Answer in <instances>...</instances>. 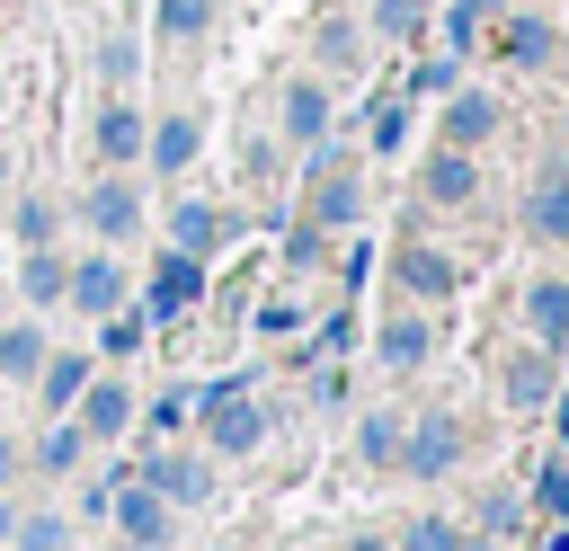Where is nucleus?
Listing matches in <instances>:
<instances>
[{
    "mask_svg": "<svg viewBox=\"0 0 569 551\" xmlns=\"http://www.w3.org/2000/svg\"><path fill=\"white\" fill-rule=\"evenodd\" d=\"M62 284H71V302H80V311H116V302H124V267H116V258H89V267H71Z\"/></svg>",
    "mask_w": 569,
    "mask_h": 551,
    "instance_id": "nucleus-1",
    "label": "nucleus"
},
{
    "mask_svg": "<svg viewBox=\"0 0 569 551\" xmlns=\"http://www.w3.org/2000/svg\"><path fill=\"white\" fill-rule=\"evenodd\" d=\"M427 196H436V204H462V196H471V160H462V151H436V160H427Z\"/></svg>",
    "mask_w": 569,
    "mask_h": 551,
    "instance_id": "nucleus-2",
    "label": "nucleus"
},
{
    "mask_svg": "<svg viewBox=\"0 0 569 551\" xmlns=\"http://www.w3.org/2000/svg\"><path fill=\"white\" fill-rule=\"evenodd\" d=\"M525 311H533V329H542L551 347L569 338V284H533V293H525Z\"/></svg>",
    "mask_w": 569,
    "mask_h": 551,
    "instance_id": "nucleus-3",
    "label": "nucleus"
},
{
    "mask_svg": "<svg viewBox=\"0 0 569 551\" xmlns=\"http://www.w3.org/2000/svg\"><path fill=\"white\" fill-rule=\"evenodd\" d=\"M284 124H293V142H311V133L329 124V107H320V89H311V80H293V89H284Z\"/></svg>",
    "mask_w": 569,
    "mask_h": 551,
    "instance_id": "nucleus-4",
    "label": "nucleus"
},
{
    "mask_svg": "<svg viewBox=\"0 0 569 551\" xmlns=\"http://www.w3.org/2000/svg\"><path fill=\"white\" fill-rule=\"evenodd\" d=\"M133 213H142V204H133V187H98V196H89V222H98L107 240H116V231H133Z\"/></svg>",
    "mask_w": 569,
    "mask_h": 551,
    "instance_id": "nucleus-5",
    "label": "nucleus"
},
{
    "mask_svg": "<svg viewBox=\"0 0 569 551\" xmlns=\"http://www.w3.org/2000/svg\"><path fill=\"white\" fill-rule=\"evenodd\" d=\"M178 302H196V258L178 249L169 267H160V284H151V311H178Z\"/></svg>",
    "mask_w": 569,
    "mask_h": 551,
    "instance_id": "nucleus-6",
    "label": "nucleus"
},
{
    "mask_svg": "<svg viewBox=\"0 0 569 551\" xmlns=\"http://www.w3.org/2000/svg\"><path fill=\"white\" fill-rule=\"evenodd\" d=\"M213 444H231V453H249V444H258V409L222 391V418H213Z\"/></svg>",
    "mask_w": 569,
    "mask_h": 551,
    "instance_id": "nucleus-7",
    "label": "nucleus"
},
{
    "mask_svg": "<svg viewBox=\"0 0 569 551\" xmlns=\"http://www.w3.org/2000/svg\"><path fill=\"white\" fill-rule=\"evenodd\" d=\"M453 453H462V435H453V427H445V418H436V427H418V435H409V462H418V471H445V462H453Z\"/></svg>",
    "mask_w": 569,
    "mask_h": 551,
    "instance_id": "nucleus-8",
    "label": "nucleus"
},
{
    "mask_svg": "<svg viewBox=\"0 0 569 551\" xmlns=\"http://www.w3.org/2000/svg\"><path fill=\"white\" fill-rule=\"evenodd\" d=\"M151 160H160V169H187V160H196V124H187V116H169V124L151 133Z\"/></svg>",
    "mask_w": 569,
    "mask_h": 551,
    "instance_id": "nucleus-9",
    "label": "nucleus"
},
{
    "mask_svg": "<svg viewBox=\"0 0 569 551\" xmlns=\"http://www.w3.org/2000/svg\"><path fill=\"white\" fill-rule=\"evenodd\" d=\"M311 178H320V222H347V213H356V187H347V169H338V160H320Z\"/></svg>",
    "mask_w": 569,
    "mask_h": 551,
    "instance_id": "nucleus-10",
    "label": "nucleus"
},
{
    "mask_svg": "<svg viewBox=\"0 0 569 551\" xmlns=\"http://www.w3.org/2000/svg\"><path fill=\"white\" fill-rule=\"evenodd\" d=\"M400 284H409V293H445V284H453V267H445L436 249H409V258H400Z\"/></svg>",
    "mask_w": 569,
    "mask_h": 551,
    "instance_id": "nucleus-11",
    "label": "nucleus"
},
{
    "mask_svg": "<svg viewBox=\"0 0 569 551\" xmlns=\"http://www.w3.org/2000/svg\"><path fill=\"white\" fill-rule=\"evenodd\" d=\"M489 124H498V107H489V98H453V116H445V133H453V142H480Z\"/></svg>",
    "mask_w": 569,
    "mask_h": 551,
    "instance_id": "nucleus-12",
    "label": "nucleus"
},
{
    "mask_svg": "<svg viewBox=\"0 0 569 551\" xmlns=\"http://www.w3.org/2000/svg\"><path fill=\"white\" fill-rule=\"evenodd\" d=\"M98 151H107V160H133V151H142V116H124V107H116V116L98 124Z\"/></svg>",
    "mask_w": 569,
    "mask_h": 551,
    "instance_id": "nucleus-13",
    "label": "nucleus"
},
{
    "mask_svg": "<svg viewBox=\"0 0 569 551\" xmlns=\"http://www.w3.org/2000/svg\"><path fill=\"white\" fill-rule=\"evenodd\" d=\"M116 515H124V533H133V542H160V498H151V489H124V507H116Z\"/></svg>",
    "mask_w": 569,
    "mask_h": 551,
    "instance_id": "nucleus-14",
    "label": "nucleus"
},
{
    "mask_svg": "<svg viewBox=\"0 0 569 551\" xmlns=\"http://www.w3.org/2000/svg\"><path fill=\"white\" fill-rule=\"evenodd\" d=\"M124 409H133V400H124L116 382H98V391H89V435H116V427H124Z\"/></svg>",
    "mask_w": 569,
    "mask_h": 551,
    "instance_id": "nucleus-15",
    "label": "nucleus"
},
{
    "mask_svg": "<svg viewBox=\"0 0 569 551\" xmlns=\"http://www.w3.org/2000/svg\"><path fill=\"white\" fill-rule=\"evenodd\" d=\"M507 53H516V62H542V53H551V27H542V18H516V27H507Z\"/></svg>",
    "mask_w": 569,
    "mask_h": 551,
    "instance_id": "nucleus-16",
    "label": "nucleus"
},
{
    "mask_svg": "<svg viewBox=\"0 0 569 551\" xmlns=\"http://www.w3.org/2000/svg\"><path fill=\"white\" fill-rule=\"evenodd\" d=\"M382 355H391V364H418V355H427V329H418V320H391V329H382Z\"/></svg>",
    "mask_w": 569,
    "mask_h": 551,
    "instance_id": "nucleus-17",
    "label": "nucleus"
},
{
    "mask_svg": "<svg viewBox=\"0 0 569 551\" xmlns=\"http://www.w3.org/2000/svg\"><path fill=\"white\" fill-rule=\"evenodd\" d=\"M36 329H0V373H36Z\"/></svg>",
    "mask_w": 569,
    "mask_h": 551,
    "instance_id": "nucleus-18",
    "label": "nucleus"
},
{
    "mask_svg": "<svg viewBox=\"0 0 569 551\" xmlns=\"http://www.w3.org/2000/svg\"><path fill=\"white\" fill-rule=\"evenodd\" d=\"M533 231L569 240V187H542V196H533Z\"/></svg>",
    "mask_w": 569,
    "mask_h": 551,
    "instance_id": "nucleus-19",
    "label": "nucleus"
},
{
    "mask_svg": "<svg viewBox=\"0 0 569 551\" xmlns=\"http://www.w3.org/2000/svg\"><path fill=\"white\" fill-rule=\"evenodd\" d=\"M178 240H187V249L222 240V213H213V204H187V213H178Z\"/></svg>",
    "mask_w": 569,
    "mask_h": 551,
    "instance_id": "nucleus-20",
    "label": "nucleus"
},
{
    "mask_svg": "<svg viewBox=\"0 0 569 551\" xmlns=\"http://www.w3.org/2000/svg\"><path fill=\"white\" fill-rule=\"evenodd\" d=\"M507 391H516V400H542V391H551V355H525V364L507 373Z\"/></svg>",
    "mask_w": 569,
    "mask_h": 551,
    "instance_id": "nucleus-21",
    "label": "nucleus"
},
{
    "mask_svg": "<svg viewBox=\"0 0 569 551\" xmlns=\"http://www.w3.org/2000/svg\"><path fill=\"white\" fill-rule=\"evenodd\" d=\"M80 382H89V364H80V355H62V364H44V400H71Z\"/></svg>",
    "mask_w": 569,
    "mask_h": 551,
    "instance_id": "nucleus-22",
    "label": "nucleus"
},
{
    "mask_svg": "<svg viewBox=\"0 0 569 551\" xmlns=\"http://www.w3.org/2000/svg\"><path fill=\"white\" fill-rule=\"evenodd\" d=\"M151 480H160V489H169V498H204V471H196V462H160V471H151Z\"/></svg>",
    "mask_w": 569,
    "mask_h": 551,
    "instance_id": "nucleus-23",
    "label": "nucleus"
},
{
    "mask_svg": "<svg viewBox=\"0 0 569 551\" xmlns=\"http://www.w3.org/2000/svg\"><path fill=\"white\" fill-rule=\"evenodd\" d=\"M18 284H27L36 302H53V293H62V267H53V258H27V276H18Z\"/></svg>",
    "mask_w": 569,
    "mask_h": 551,
    "instance_id": "nucleus-24",
    "label": "nucleus"
},
{
    "mask_svg": "<svg viewBox=\"0 0 569 551\" xmlns=\"http://www.w3.org/2000/svg\"><path fill=\"white\" fill-rule=\"evenodd\" d=\"M160 27H169V36H196V27H204V0H160Z\"/></svg>",
    "mask_w": 569,
    "mask_h": 551,
    "instance_id": "nucleus-25",
    "label": "nucleus"
},
{
    "mask_svg": "<svg viewBox=\"0 0 569 551\" xmlns=\"http://www.w3.org/2000/svg\"><path fill=\"white\" fill-rule=\"evenodd\" d=\"M365 453L391 462V453H400V427H391V418H365Z\"/></svg>",
    "mask_w": 569,
    "mask_h": 551,
    "instance_id": "nucleus-26",
    "label": "nucleus"
},
{
    "mask_svg": "<svg viewBox=\"0 0 569 551\" xmlns=\"http://www.w3.org/2000/svg\"><path fill=\"white\" fill-rule=\"evenodd\" d=\"M409 551H462L453 524H409Z\"/></svg>",
    "mask_w": 569,
    "mask_h": 551,
    "instance_id": "nucleus-27",
    "label": "nucleus"
},
{
    "mask_svg": "<svg viewBox=\"0 0 569 551\" xmlns=\"http://www.w3.org/2000/svg\"><path fill=\"white\" fill-rule=\"evenodd\" d=\"M542 507H551V515H569V462H551V471H542Z\"/></svg>",
    "mask_w": 569,
    "mask_h": 551,
    "instance_id": "nucleus-28",
    "label": "nucleus"
},
{
    "mask_svg": "<svg viewBox=\"0 0 569 551\" xmlns=\"http://www.w3.org/2000/svg\"><path fill=\"white\" fill-rule=\"evenodd\" d=\"M71 453H80V435H71V427H53V435H44V462H53V471H71Z\"/></svg>",
    "mask_w": 569,
    "mask_h": 551,
    "instance_id": "nucleus-29",
    "label": "nucleus"
},
{
    "mask_svg": "<svg viewBox=\"0 0 569 551\" xmlns=\"http://www.w3.org/2000/svg\"><path fill=\"white\" fill-rule=\"evenodd\" d=\"M356 551H382V542H356Z\"/></svg>",
    "mask_w": 569,
    "mask_h": 551,
    "instance_id": "nucleus-30",
    "label": "nucleus"
},
{
    "mask_svg": "<svg viewBox=\"0 0 569 551\" xmlns=\"http://www.w3.org/2000/svg\"><path fill=\"white\" fill-rule=\"evenodd\" d=\"M0 471H9V444H0Z\"/></svg>",
    "mask_w": 569,
    "mask_h": 551,
    "instance_id": "nucleus-31",
    "label": "nucleus"
},
{
    "mask_svg": "<svg viewBox=\"0 0 569 551\" xmlns=\"http://www.w3.org/2000/svg\"><path fill=\"white\" fill-rule=\"evenodd\" d=\"M560 427H569V400H560Z\"/></svg>",
    "mask_w": 569,
    "mask_h": 551,
    "instance_id": "nucleus-32",
    "label": "nucleus"
}]
</instances>
